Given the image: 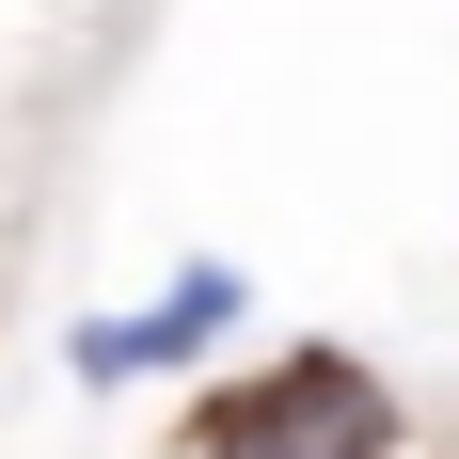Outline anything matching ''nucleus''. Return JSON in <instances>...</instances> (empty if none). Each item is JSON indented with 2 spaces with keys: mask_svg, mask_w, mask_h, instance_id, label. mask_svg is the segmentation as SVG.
<instances>
[{
  "mask_svg": "<svg viewBox=\"0 0 459 459\" xmlns=\"http://www.w3.org/2000/svg\"><path fill=\"white\" fill-rule=\"evenodd\" d=\"M190 459H396V396H380L349 349H285L270 380L206 396Z\"/></svg>",
  "mask_w": 459,
  "mask_h": 459,
  "instance_id": "f257e3e1",
  "label": "nucleus"
},
{
  "mask_svg": "<svg viewBox=\"0 0 459 459\" xmlns=\"http://www.w3.org/2000/svg\"><path fill=\"white\" fill-rule=\"evenodd\" d=\"M206 333H238V270H175L143 317H111V333H95L80 365H95V380H143V365H190Z\"/></svg>",
  "mask_w": 459,
  "mask_h": 459,
  "instance_id": "f03ea898",
  "label": "nucleus"
}]
</instances>
